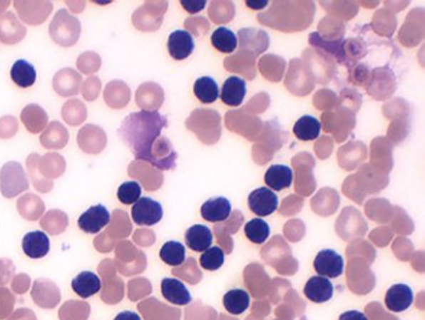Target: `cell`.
<instances>
[{
  "instance_id": "cell-1",
  "label": "cell",
  "mask_w": 425,
  "mask_h": 320,
  "mask_svg": "<svg viewBox=\"0 0 425 320\" xmlns=\"http://www.w3.org/2000/svg\"><path fill=\"white\" fill-rule=\"evenodd\" d=\"M168 118L158 111L130 113L121 123L118 135L133 151L135 158L151 163L153 167L168 171L176 166L178 153L168 138L161 136Z\"/></svg>"
},
{
  "instance_id": "cell-4",
  "label": "cell",
  "mask_w": 425,
  "mask_h": 320,
  "mask_svg": "<svg viewBox=\"0 0 425 320\" xmlns=\"http://www.w3.org/2000/svg\"><path fill=\"white\" fill-rule=\"evenodd\" d=\"M313 267L319 277H324L327 279L329 278H338L343 273L344 262L341 254H338L333 249H323L316 256L313 262Z\"/></svg>"
},
{
  "instance_id": "cell-7",
  "label": "cell",
  "mask_w": 425,
  "mask_h": 320,
  "mask_svg": "<svg viewBox=\"0 0 425 320\" xmlns=\"http://www.w3.org/2000/svg\"><path fill=\"white\" fill-rule=\"evenodd\" d=\"M25 254L31 259H40L50 251L49 237L43 231L29 232L25 234L21 242Z\"/></svg>"
},
{
  "instance_id": "cell-14",
  "label": "cell",
  "mask_w": 425,
  "mask_h": 320,
  "mask_svg": "<svg viewBox=\"0 0 425 320\" xmlns=\"http://www.w3.org/2000/svg\"><path fill=\"white\" fill-rule=\"evenodd\" d=\"M186 246L195 252H205L212 244V232L203 224L190 227L185 233Z\"/></svg>"
},
{
  "instance_id": "cell-2",
  "label": "cell",
  "mask_w": 425,
  "mask_h": 320,
  "mask_svg": "<svg viewBox=\"0 0 425 320\" xmlns=\"http://www.w3.org/2000/svg\"><path fill=\"white\" fill-rule=\"evenodd\" d=\"M131 216L139 226H153L163 220V206L153 198L141 197L138 202L134 203Z\"/></svg>"
},
{
  "instance_id": "cell-28",
  "label": "cell",
  "mask_w": 425,
  "mask_h": 320,
  "mask_svg": "<svg viewBox=\"0 0 425 320\" xmlns=\"http://www.w3.org/2000/svg\"><path fill=\"white\" fill-rule=\"evenodd\" d=\"M246 4H247V6H250V8H252V9H261L263 6H267L268 3L267 1H262L261 4H257V3H256V4H251L250 1H247Z\"/></svg>"
},
{
  "instance_id": "cell-6",
  "label": "cell",
  "mask_w": 425,
  "mask_h": 320,
  "mask_svg": "<svg viewBox=\"0 0 425 320\" xmlns=\"http://www.w3.org/2000/svg\"><path fill=\"white\" fill-rule=\"evenodd\" d=\"M168 53L175 60H185L195 49L193 35L186 30H176L168 36Z\"/></svg>"
},
{
  "instance_id": "cell-16",
  "label": "cell",
  "mask_w": 425,
  "mask_h": 320,
  "mask_svg": "<svg viewBox=\"0 0 425 320\" xmlns=\"http://www.w3.org/2000/svg\"><path fill=\"white\" fill-rule=\"evenodd\" d=\"M10 78L19 88L26 89L35 84L36 70L26 60H16L10 70Z\"/></svg>"
},
{
  "instance_id": "cell-20",
  "label": "cell",
  "mask_w": 425,
  "mask_h": 320,
  "mask_svg": "<svg viewBox=\"0 0 425 320\" xmlns=\"http://www.w3.org/2000/svg\"><path fill=\"white\" fill-rule=\"evenodd\" d=\"M213 48L223 54H231L237 48V36L232 30L220 26L211 35Z\"/></svg>"
},
{
  "instance_id": "cell-13",
  "label": "cell",
  "mask_w": 425,
  "mask_h": 320,
  "mask_svg": "<svg viewBox=\"0 0 425 320\" xmlns=\"http://www.w3.org/2000/svg\"><path fill=\"white\" fill-rule=\"evenodd\" d=\"M71 288L83 299H88L99 293L101 289V281L98 274L93 272H81L71 281Z\"/></svg>"
},
{
  "instance_id": "cell-11",
  "label": "cell",
  "mask_w": 425,
  "mask_h": 320,
  "mask_svg": "<svg viewBox=\"0 0 425 320\" xmlns=\"http://www.w3.org/2000/svg\"><path fill=\"white\" fill-rule=\"evenodd\" d=\"M232 207L226 197H213L208 200L201 207V216L203 220L212 223L223 222L231 215Z\"/></svg>"
},
{
  "instance_id": "cell-5",
  "label": "cell",
  "mask_w": 425,
  "mask_h": 320,
  "mask_svg": "<svg viewBox=\"0 0 425 320\" xmlns=\"http://www.w3.org/2000/svg\"><path fill=\"white\" fill-rule=\"evenodd\" d=\"M110 222V212L104 205H96L85 211L78 220V226L81 231L90 234L99 233Z\"/></svg>"
},
{
  "instance_id": "cell-15",
  "label": "cell",
  "mask_w": 425,
  "mask_h": 320,
  "mask_svg": "<svg viewBox=\"0 0 425 320\" xmlns=\"http://www.w3.org/2000/svg\"><path fill=\"white\" fill-rule=\"evenodd\" d=\"M293 181V172L291 168L285 165H272L265 175V182L273 191H281L291 187Z\"/></svg>"
},
{
  "instance_id": "cell-9",
  "label": "cell",
  "mask_w": 425,
  "mask_h": 320,
  "mask_svg": "<svg viewBox=\"0 0 425 320\" xmlns=\"http://www.w3.org/2000/svg\"><path fill=\"white\" fill-rule=\"evenodd\" d=\"M386 306L389 311L394 313L404 311L413 303V291L406 284H394L391 286L386 294Z\"/></svg>"
},
{
  "instance_id": "cell-10",
  "label": "cell",
  "mask_w": 425,
  "mask_h": 320,
  "mask_svg": "<svg viewBox=\"0 0 425 320\" xmlns=\"http://www.w3.org/2000/svg\"><path fill=\"white\" fill-rule=\"evenodd\" d=\"M247 86L246 81L238 78V76H230L226 81L223 83L222 90H221V100L228 106H240L242 104L243 99L246 96Z\"/></svg>"
},
{
  "instance_id": "cell-25",
  "label": "cell",
  "mask_w": 425,
  "mask_h": 320,
  "mask_svg": "<svg viewBox=\"0 0 425 320\" xmlns=\"http://www.w3.org/2000/svg\"><path fill=\"white\" fill-rule=\"evenodd\" d=\"M181 5L190 14H198L201 10L205 9L206 1H181Z\"/></svg>"
},
{
  "instance_id": "cell-22",
  "label": "cell",
  "mask_w": 425,
  "mask_h": 320,
  "mask_svg": "<svg viewBox=\"0 0 425 320\" xmlns=\"http://www.w3.org/2000/svg\"><path fill=\"white\" fill-rule=\"evenodd\" d=\"M270 233H271L270 224L261 218L251 220L245 226V234L247 237L248 241L256 243V244H262L267 241Z\"/></svg>"
},
{
  "instance_id": "cell-24",
  "label": "cell",
  "mask_w": 425,
  "mask_h": 320,
  "mask_svg": "<svg viewBox=\"0 0 425 320\" xmlns=\"http://www.w3.org/2000/svg\"><path fill=\"white\" fill-rule=\"evenodd\" d=\"M141 186L136 181H129L120 185L118 188V198L124 205H133L136 203L141 198Z\"/></svg>"
},
{
  "instance_id": "cell-23",
  "label": "cell",
  "mask_w": 425,
  "mask_h": 320,
  "mask_svg": "<svg viewBox=\"0 0 425 320\" xmlns=\"http://www.w3.org/2000/svg\"><path fill=\"white\" fill-rule=\"evenodd\" d=\"M225 263V253L220 247H210L200 257V264L206 271H217Z\"/></svg>"
},
{
  "instance_id": "cell-3",
  "label": "cell",
  "mask_w": 425,
  "mask_h": 320,
  "mask_svg": "<svg viewBox=\"0 0 425 320\" xmlns=\"http://www.w3.org/2000/svg\"><path fill=\"white\" fill-rule=\"evenodd\" d=\"M277 195L270 188L260 187L250 193L248 206L255 215L266 217L276 212L278 208Z\"/></svg>"
},
{
  "instance_id": "cell-18",
  "label": "cell",
  "mask_w": 425,
  "mask_h": 320,
  "mask_svg": "<svg viewBox=\"0 0 425 320\" xmlns=\"http://www.w3.org/2000/svg\"><path fill=\"white\" fill-rule=\"evenodd\" d=\"M250 301V294L243 289H231L223 296V306L233 316H240L247 311Z\"/></svg>"
},
{
  "instance_id": "cell-8",
  "label": "cell",
  "mask_w": 425,
  "mask_h": 320,
  "mask_svg": "<svg viewBox=\"0 0 425 320\" xmlns=\"http://www.w3.org/2000/svg\"><path fill=\"white\" fill-rule=\"evenodd\" d=\"M161 293L166 301L176 306H188L193 301L191 293L183 282L176 278H165L161 282Z\"/></svg>"
},
{
  "instance_id": "cell-12",
  "label": "cell",
  "mask_w": 425,
  "mask_h": 320,
  "mask_svg": "<svg viewBox=\"0 0 425 320\" xmlns=\"http://www.w3.org/2000/svg\"><path fill=\"white\" fill-rule=\"evenodd\" d=\"M304 296L313 303H326L333 296V284L324 277H312L304 287Z\"/></svg>"
},
{
  "instance_id": "cell-26",
  "label": "cell",
  "mask_w": 425,
  "mask_h": 320,
  "mask_svg": "<svg viewBox=\"0 0 425 320\" xmlns=\"http://www.w3.org/2000/svg\"><path fill=\"white\" fill-rule=\"evenodd\" d=\"M339 320H368L366 314H363L359 311H344L343 314L339 316Z\"/></svg>"
},
{
  "instance_id": "cell-17",
  "label": "cell",
  "mask_w": 425,
  "mask_h": 320,
  "mask_svg": "<svg viewBox=\"0 0 425 320\" xmlns=\"http://www.w3.org/2000/svg\"><path fill=\"white\" fill-rule=\"evenodd\" d=\"M293 133L301 141H313L321 133V123L318 121V118H313L311 115L302 116L295 123Z\"/></svg>"
},
{
  "instance_id": "cell-21",
  "label": "cell",
  "mask_w": 425,
  "mask_h": 320,
  "mask_svg": "<svg viewBox=\"0 0 425 320\" xmlns=\"http://www.w3.org/2000/svg\"><path fill=\"white\" fill-rule=\"evenodd\" d=\"M160 258L168 266H181L186 259V248L180 242H166L160 249Z\"/></svg>"
},
{
  "instance_id": "cell-27",
  "label": "cell",
  "mask_w": 425,
  "mask_h": 320,
  "mask_svg": "<svg viewBox=\"0 0 425 320\" xmlns=\"http://www.w3.org/2000/svg\"><path fill=\"white\" fill-rule=\"evenodd\" d=\"M114 320H141V318L135 311H121L118 316H115Z\"/></svg>"
},
{
  "instance_id": "cell-19",
  "label": "cell",
  "mask_w": 425,
  "mask_h": 320,
  "mask_svg": "<svg viewBox=\"0 0 425 320\" xmlns=\"http://www.w3.org/2000/svg\"><path fill=\"white\" fill-rule=\"evenodd\" d=\"M193 94L203 104H212L220 96L217 83L210 76L198 78L193 84Z\"/></svg>"
}]
</instances>
